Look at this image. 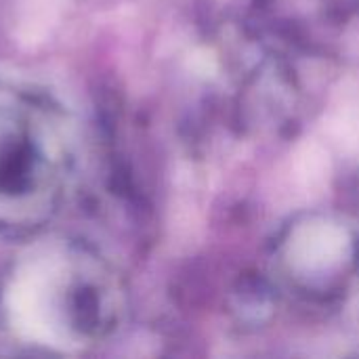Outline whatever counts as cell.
<instances>
[{"instance_id": "obj_3", "label": "cell", "mask_w": 359, "mask_h": 359, "mask_svg": "<svg viewBox=\"0 0 359 359\" xmlns=\"http://www.w3.org/2000/svg\"><path fill=\"white\" fill-rule=\"evenodd\" d=\"M276 263L294 290L328 299L359 271V231L328 215L299 219L278 240Z\"/></svg>"}, {"instance_id": "obj_2", "label": "cell", "mask_w": 359, "mask_h": 359, "mask_svg": "<svg viewBox=\"0 0 359 359\" xmlns=\"http://www.w3.org/2000/svg\"><path fill=\"white\" fill-rule=\"evenodd\" d=\"M80 164V133L46 86L0 72V238L38 233L65 204Z\"/></svg>"}, {"instance_id": "obj_1", "label": "cell", "mask_w": 359, "mask_h": 359, "mask_svg": "<svg viewBox=\"0 0 359 359\" xmlns=\"http://www.w3.org/2000/svg\"><path fill=\"white\" fill-rule=\"evenodd\" d=\"M2 311L29 345L78 353L122 328L128 292L120 271L99 250L80 240L50 238L15 263Z\"/></svg>"}]
</instances>
